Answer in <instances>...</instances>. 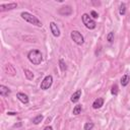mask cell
<instances>
[{
  "mask_svg": "<svg viewBox=\"0 0 130 130\" xmlns=\"http://www.w3.org/2000/svg\"><path fill=\"white\" fill-rule=\"evenodd\" d=\"M29 60L35 65H39L43 61V56L39 50H32L28 54Z\"/></svg>",
  "mask_w": 130,
  "mask_h": 130,
  "instance_id": "1",
  "label": "cell"
},
{
  "mask_svg": "<svg viewBox=\"0 0 130 130\" xmlns=\"http://www.w3.org/2000/svg\"><path fill=\"white\" fill-rule=\"evenodd\" d=\"M22 17L26 20L28 22L32 23V25H35L37 26H42V22L39 20V18H37L35 15L30 14V12H22Z\"/></svg>",
  "mask_w": 130,
  "mask_h": 130,
  "instance_id": "2",
  "label": "cell"
},
{
  "mask_svg": "<svg viewBox=\"0 0 130 130\" xmlns=\"http://www.w3.org/2000/svg\"><path fill=\"white\" fill-rule=\"evenodd\" d=\"M82 22H83V25L90 30H94L95 28V26H97V23H95V20L88 14H87V13H84L82 15Z\"/></svg>",
  "mask_w": 130,
  "mask_h": 130,
  "instance_id": "3",
  "label": "cell"
},
{
  "mask_svg": "<svg viewBox=\"0 0 130 130\" xmlns=\"http://www.w3.org/2000/svg\"><path fill=\"white\" fill-rule=\"evenodd\" d=\"M71 39H72L73 42L75 44H77V45H82L84 42L82 35H81L78 30H72V32H71Z\"/></svg>",
  "mask_w": 130,
  "mask_h": 130,
  "instance_id": "4",
  "label": "cell"
},
{
  "mask_svg": "<svg viewBox=\"0 0 130 130\" xmlns=\"http://www.w3.org/2000/svg\"><path fill=\"white\" fill-rule=\"evenodd\" d=\"M52 82H53V77L51 75H48L43 79L42 83H41V88L42 90H48L52 85Z\"/></svg>",
  "mask_w": 130,
  "mask_h": 130,
  "instance_id": "5",
  "label": "cell"
},
{
  "mask_svg": "<svg viewBox=\"0 0 130 130\" xmlns=\"http://www.w3.org/2000/svg\"><path fill=\"white\" fill-rule=\"evenodd\" d=\"M4 71H5V73H6V74L11 75V76L15 75V73H16L14 66H13L12 64H10V63H7V64H6L5 66H4Z\"/></svg>",
  "mask_w": 130,
  "mask_h": 130,
  "instance_id": "6",
  "label": "cell"
},
{
  "mask_svg": "<svg viewBox=\"0 0 130 130\" xmlns=\"http://www.w3.org/2000/svg\"><path fill=\"white\" fill-rule=\"evenodd\" d=\"M17 7V3H9V4H1L0 5V11H5V10H10Z\"/></svg>",
  "mask_w": 130,
  "mask_h": 130,
  "instance_id": "7",
  "label": "cell"
},
{
  "mask_svg": "<svg viewBox=\"0 0 130 130\" xmlns=\"http://www.w3.org/2000/svg\"><path fill=\"white\" fill-rule=\"evenodd\" d=\"M59 13L62 15H70L72 13V8L70 6H64V7H61L59 9Z\"/></svg>",
  "mask_w": 130,
  "mask_h": 130,
  "instance_id": "8",
  "label": "cell"
},
{
  "mask_svg": "<svg viewBox=\"0 0 130 130\" xmlns=\"http://www.w3.org/2000/svg\"><path fill=\"white\" fill-rule=\"evenodd\" d=\"M50 29H51V32H52L54 37H59L60 36V30H59V29H58V26H57V25L55 22L50 23Z\"/></svg>",
  "mask_w": 130,
  "mask_h": 130,
  "instance_id": "9",
  "label": "cell"
},
{
  "mask_svg": "<svg viewBox=\"0 0 130 130\" xmlns=\"http://www.w3.org/2000/svg\"><path fill=\"white\" fill-rule=\"evenodd\" d=\"M80 97H81V90H78V91H75L72 95H71L70 101L72 102V103H77L78 101H79Z\"/></svg>",
  "mask_w": 130,
  "mask_h": 130,
  "instance_id": "10",
  "label": "cell"
},
{
  "mask_svg": "<svg viewBox=\"0 0 130 130\" xmlns=\"http://www.w3.org/2000/svg\"><path fill=\"white\" fill-rule=\"evenodd\" d=\"M16 98H17L18 100L22 103V104H28V103H29V97L26 95L22 94V93H17Z\"/></svg>",
  "mask_w": 130,
  "mask_h": 130,
  "instance_id": "11",
  "label": "cell"
},
{
  "mask_svg": "<svg viewBox=\"0 0 130 130\" xmlns=\"http://www.w3.org/2000/svg\"><path fill=\"white\" fill-rule=\"evenodd\" d=\"M103 105H104V100H103L102 98H98L97 100H95V102L93 103V108L99 109V108H101Z\"/></svg>",
  "mask_w": 130,
  "mask_h": 130,
  "instance_id": "12",
  "label": "cell"
},
{
  "mask_svg": "<svg viewBox=\"0 0 130 130\" xmlns=\"http://www.w3.org/2000/svg\"><path fill=\"white\" fill-rule=\"evenodd\" d=\"M10 94V90L8 87H6L5 85H0V95L2 97H7Z\"/></svg>",
  "mask_w": 130,
  "mask_h": 130,
  "instance_id": "13",
  "label": "cell"
},
{
  "mask_svg": "<svg viewBox=\"0 0 130 130\" xmlns=\"http://www.w3.org/2000/svg\"><path fill=\"white\" fill-rule=\"evenodd\" d=\"M129 81H130V77H129V75L128 74H125V75H123L122 78H121V84L123 85V87H126L128 83H129Z\"/></svg>",
  "mask_w": 130,
  "mask_h": 130,
  "instance_id": "14",
  "label": "cell"
},
{
  "mask_svg": "<svg viewBox=\"0 0 130 130\" xmlns=\"http://www.w3.org/2000/svg\"><path fill=\"white\" fill-rule=\"evenodd\" d=\"M25 75H26V77L28 78L29 80H32L34 78V73L30 70H29V69H25Z\"/></svg>",
  "mask_w": 130,
  "mask_h": 130,
  "instance_id": "15",
  "label": "cell"
},
{
  "mask_svg": "<svg viewBox=\"0 0 130 130\" xmlns=\"http://www.w3.org/2000/svg\"><path fill=\"white\" fill-rule=\"evenodd\" d=\"M42 120H43V116L42 115H39V116H37V117H35L33 119V123L34 124H40L41 122H42Z\"/></svg>",
  "mask_w": 130,
  "mask_h": 130,
  "instance_id": "16",
  "label": "cell"
},
{
  "mask_svg": "<svg viewBox=\"0 0 130 130\" xmlns=\"http://www.w3.org/2000/svg\"><path fill=\"white\" fill-rule=\"evenodd\" d=\"M59 66H60L61 71H65V70L67 69V66H66V64H65L63 59H60L59 60Z\"/></svg>",
  "mask_w": 130,
  "mask_h": 130,
  "instance_id": "17",
  "label": "cell"
},
{
  "mask_svg": "<svg viewBox=\"0 0 130 130\" xmlns=\"http://www.w3.org/2000/svg\"><path fill=\"white\" fill-rule=\"evenodd\" d=\"M80 112H81V105L75 106L74 109H73V114H74V115H79Z\"/></svg>",
  "mask_w": 130,
  "mask_h": 130,
  "instance_id": "18",
  "label": "cell"
},
{
  "mask_svg": "<svg viewBox=\"0 0 130 130\" xmlns=\"http://www.w3.org/2000/svg\"><path fill=\"white\" fill-rule=\"evenodd\" d=\"M126 12V6L124 3H122V4L120 5V9H119V13H120L121 15H124Z\"/></svg>",
  "mask_w": 130,
  "mask_h": 130,
  "instance_id": "19",
  "label": "cell"
},
{
  "mask_svg": "<svg viewBox=\"0 0 130 130\" xmlns=\"http://www.w3.org/2000/svg\"><path fill=\"white\" fill-rule=\"evenodd\" d=\"M94 127V123L93 122H87L84 124V130H91Z\"/></svg>",
  "mask_w": 130,
  "mask_h": 130,
  "instance_id": "20",
  "label": "cell"
},
{
  "mask_svg": "<svg viewBox=\"0 0 130 130\" xmlns=\"http://www.w3.org/2000/svg\"><path fill=\"white\" fill-rule=\"evenodd\" d=\"M107 40H108V42L109 43H112L113 41H114V32H110L108 34V36H107Z\"/></svg>",
  "mask_w": 130,
  "mask_h": 130,
  "instance_id": "21",
  "label": "cell"
},
{
  "mask_svg": "<svg viewBox=\"0 0 130 130\" xmlns=\"http://www.w3.org/2000/svg\"><path fill=\"white\" fill-rule=\"evenodd\" d=\"M111 93H112V95H118V85L117 84H114L112 87Z\"/></svg>",
  "mask_w": 130,
  "mask_h": 130,
  "instance_id": "22",
  "label": "cell"
},
{
  "mask_svg": "<svg viewBox=\"0 0 130 130\" xmlns=\"http://www.w3.org/2000/svg\"><path fill=\"white\" fill-rule=\"evenodd\" d=\"M91 16L93 18H98V17H99V14L95 11V10H93V11L91 12Z\"/></svg>",
  "mask_w": 130,
  "mask_h": 130,
  "instance_id": "23",
  "label": "cell"
},
{
  "mask_svg": "<svg viewBox=\"0 0 130 130\" xmlns=\"http://www.w3.org/2000/svg\"><path fill=\"white\" fill-rule=\"evenodd\" d=\"M17 113H14V112H7V115H10V116H13V115H16Z\"/></svg>",
  "mask_w": 130,
  "mask_h": 130,
  "instance_id": "24",
  "label": "cell"
},
{
  "mask_svg": "<svg viewBox=\"0 0 130 130\" xmlns=\"http://www.w3.org/2000/svg\"><path fill=\"white\" fill-rule=\"evenodd\" d=\"M44 130H53V128L51 127V126H47V127H46L45 129H44Z\"/></svg>",
  "mask_w": 130,
  "mask_h": 130,
  "instance_id": "25",
  "label": "cell"
},
{
  "mask_svg": "<svg viewBox=\"0 0 130 130\" xmlns=\"http://www.w3.org/2000/svg\"><path fill=\"white\" fill-rule=\"evenodd\" d=\"M93 3H94V4H95V5H100L101 4L100 2H95V1H93Z\"/></svg>",
  "mask_w": 130,
  "mask_h": 130,
  "instance_id": "26",
  "label": "cell"
}]
</instances>
